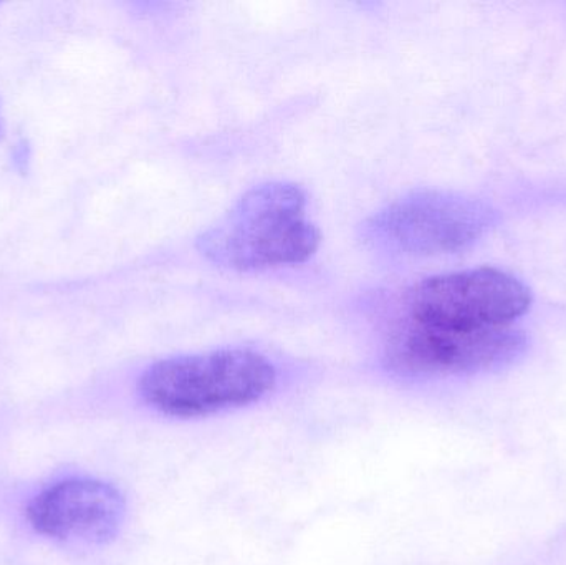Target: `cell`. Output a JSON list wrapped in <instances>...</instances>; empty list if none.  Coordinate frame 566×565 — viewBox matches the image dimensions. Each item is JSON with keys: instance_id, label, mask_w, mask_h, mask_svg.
Here are the masks:
<instances>
[{"instance_id": "1", "label": "cell", "mask_w": 566, "mask_h": 565, "mask_svg": "<svg viewBox=\"0 0 566 565\" xmlns=\"http://www.w3.org/2000/svg\"><path fill=\"white\" fill-rule=\"evenodd\" d=\"M306 196L293 182H265L199 236L206 259L235 271H259L308 261L322 236L306 219Z\"/></svg>"}, {"instance_id": "2", "label": "cell", "mask_w": 566, "mask_h": 565, "mask_svg": "<svg viewBox=\"0 0 566 565\" xmlns=\"http://www.w3.org/2000/svg\"><path fill=\"white\" fill-rule=\"evenodd\" d=\"M277 370L248 348L165 358L139 378L142 400L165 417L198 420L259 404L274 391Z\"/></svg>"}, {"instance_id": "3", "label": "cell", "mask_w": 566, "mask_h": 565, "mask_svg": "<svg viewBox=\"0 0 566 565\" xmlns=\"http://www.w3.org/2000/svg\"><path fill=\"white\" fill-rule=\"evenodd\" d=\"M531 289L499 269L436 275L409 287L391 308L385 331L474 334L507 328L531 308Z\"/></svg>"}, {"instance_id": "4", "label": "cell", "mask_w": 566, "mask_h": 565, "mask_svg": "<svg viewBox=\"0 0 566 565\" xmlns=\"http://www.w3.org/2000/svg\"><path fill=\"white\" fill-rule=\"evenodd\" d=\"M495 222L497 212L481 199L424 189L376 212L365 224V239L391 254H454L484 238Z\"/></svg>"}, {"instance_id": "5", "label": "cell", "mask_w": 566, "mask_h": 565, "mask_svg": "<svg viewBox=\"0 0 566 565\" xmlns=\"http://www.w3.org/2000/svg\"><path fill=\"white\" fill-rule=\"evenodd\" d=\"M527 337L511 328L474 334L385 331L382 362L405 378H444L501 370L527 350Z\"/></svg>"}, {"instance_id": "6", "label": "cell", "mask_w": 566, "mask_h": 565, "mask_svg": "<svg viewBox=\"0 0 566 565\" xmlns=\"http://www.w3.org/2000/svg\"><path fill=\"white\" fill-rule=\"evenodd\" d=\"M125 516L122 491L92 478L52 484L27 506V520L36 533L69 543H109L122 531Z\"/></svg>"}, {"instance_id": "7", "label": "cell", "mask_w": 566, "mask_h": 565, "mask_svg": "<svg viewBox=\"0 0 566 565\" xmlns=\"http://www.w3.org/2000/svg\"><path fill=\"white\" fill-rule=\"evenodd\" d=\"M0 133H2V122H0Z\"/></svg>"}]
</instances>
